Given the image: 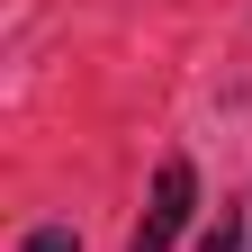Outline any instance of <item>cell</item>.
<instances>
[{"label": "cell", "mask_w": 252, "mask_h": 252, "mask_svg": "<svg viewBox=\"0 0 252 252\" xmlns=\"http://www.w3.org/2000/svg\"><path fill=\"white\" fill-rule=\"evenodd\" d=\"M189 198H198L189 162H162V171H153V207L135 216V243H126V252H171L180 225H189Z\"/></svg>", "instance_id": "cell-1"}, {"label": "cell", "mask_w": 252, "mask_h": 252, "mask_svg": "<svg viewBox=\"0 0 252 252\" xmlns=\"http://www.w3.org/2000/svg\"><path fill=\"white\" fill-rule=\"evenodd\" d=\"M27 252H81V243H72V225H36V234H27Z\"/></svg>", "instance_id": "cell-2"}]
</instances>
